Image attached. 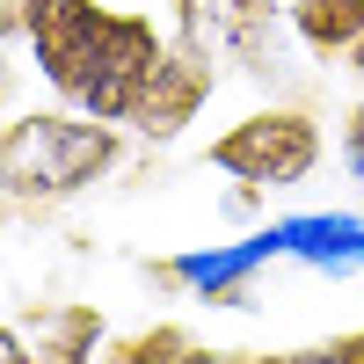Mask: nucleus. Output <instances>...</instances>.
<instances>
[{"instance_id":"obj_5","label":"nucleus","mask_w":364,"mask_h":364,"mask_svg":"<svg viewBox=\"0 0 364 364\" xmlns=\"http://www.w3.org/2000/svg\"><path fill=\"white\" fill-rule=\"evenodd\" d=\"M291 37L306 44L314 58H336L364 44V0H291Z\"/></svg>"},{"instance_id":"obj_7","label":"nucleus","mask_w":364,"mask_h":364,"mask_svg":"<svg viewBox=\"0 0 364 364\" xmlns=\"http://www.w3.org/2000/svg\"><path fill=\"white\" fill-rule=\"evenodd\" d=\"M102 336V321L95 314H66V321H58V350H51V364H87V343H95Z\"/></svg>"},{"instance_id":"obj_1","label":"nucleus","mask_w":364,"mask_h":364,"mask_svg":"<svg viewBox=\"0 0 364 364\" xmlns=\"http://www.w3.org/2000/svg\"><path fill=\"white\" fill-rule=\"evenodd\" d=\"M22 37L37 51L51 95L102 124H132L154 73L168 66L154 15L95 8V0H22Z\"/></svg>"},{"instance_id":"obj_6","label":"nucleus","mask_w":364,"mask_h":364,"mask_svg":"<svg viewBox=\"0 0 364 364\" xmlns=\"http://www.w3.org/2000/svg\"><path fill=\"white\" fill-rule=\"evenodd\" d=\"M262 364H364V328H343L328 343H299V350H277Z\"/></svg>"},{"instance_id":"obj_8","label":"nucleus","mask_w":364,"mask_h":364,"mask_svg":"<svg viewBox=\"0 0 364 364\" xmlns=\"http://www.w3.org/2000/svg\"><path fill=\"white\" fill-rule=\"evenodd\" d=\"M343 168L364 182V95L350 102V117H343Z\"/></svg>"},{"instance_id":"obj_11","label":"nucleus","mask_w":364,"mask_h":364,"mask_svg":"<svg viewBox=\"0 0 364 364\" xmlns=\"http://www.w3.org/2000/svg\"><path fill=\"white\" fill-rule=\"evenodd\" d=\"M219 364H262V357H219Z\"/></svg>"},{"instance_id":"obj_4","label":"nucleus","mask_w":364,"mask_h":364,"mask_svg":"<svg viewBox=\"0 0 364 364\" xmlns=\"http://www.w3.org/2000/svg\"><path fill=\"white\" fill-rule=\"evenodd\" d=\"M204 95H211V58H197V51H168V66L154 73V87H146V102H139L132 124H139L146 139H175V132L197 117Z\"/></svg>"},{"instance_id":"obj_3","label":"nucleus","mask_w":364,"mask_h":364,"mask_svg":"<svg viewBox=\"0 0 364 364\" xmlns=\"http://www.w3.org/2000/svg\"><path fill=\"white\" fill-rule=\"evenodd\" d=\"M204 161L248 190H299L321 168V124L306 109H248L233 132L211 139Z\"/></svg>"},{"instance_id":"obj_10","label":"nucleus","mask_w":364,"mask_h":364,"mask_svg":"<svg viewBox=\"0 0 364 364\" xmlns=\"http://www.w3.org/2000/svg\"><path fill=\"white\" fill-rule=\"evenodd\" d=\"M350 66H357V73H364V44H357V51H350Z\"/></svg>"},{"instance_id":"obj_9","label":"nucleus","mask_w":364,"mask_h":364,"mask_svg":"<svg viewBox=\"0 0 364 364\" xmlns=\"http://www.w3.org/2000/svg\"><path fill=\"white\" fill-rule=\"evenodd\" d=\"M0 364H37V357L22 350V336H8V328H0Z\"/></svg>"},{"instance_id":"obj_2","label":"nucleus","mask_w":364,"mask_h":364,"mask_svg":"<svg viewBox=\"0 0 364 364\" xmlns=\"http://www.w3.org/2000/svg\"><path fill=\"white\" fill-rule=\"evenodd\" d=\"M117 168V124L80 109H29L0 132V197L58 204Z\"/></svg>"}]
</instances>
